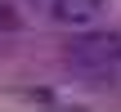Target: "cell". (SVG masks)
Masks as SVG:
<instances>
[{
	"instance_id": "obj_1",
	"label": "cell",
	"mask_w": 121,
	"mask_h": 112,
	"mask_svg": "<svg viewBox=\"0 0 121 112\" xmlns=\"http://www.w3.org/2000/svg\"><path fill=\"white\" fill-rule=\"evenodd\" d=\"M67 63L81 72L121 67V31H81L67 40Z\"/></svg>"
},
{
	"instance_id": "obj_2",
	"label": "cell",
	"mask_w": 121,
	"mask_h": 112,
	"mask_svg": "<svg viewBox=\"0 0 121 112\" xmlns=\"http://www.w3.org/2000/svg\"><path fill=\"white\" fill-rule=\"evenodd\" d=\"M108 0H36V9L58 27H90Z\"/></svg>"
}]
</instances>
